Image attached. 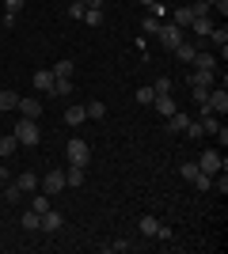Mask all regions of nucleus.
Instances as JSON below:
<instances>
[{
  "instance_id": "obj_1",
  "label": "nucleus",
  "mask_w": 228,
  "mask_h": 254,
  "mask_svg": "<svg viewBox=\"0 0 228 254\" xmlns=\"http://www.w3.org/2000/svg\"><path fill=\"white\" fill-rule=\"evenodd\" d=\"M38 137H42V129H38V122L34 118H19L15 122V140H19V148L27 144V148H34L38 144Z\"/></svg>"
},
{
  "instance_id": "obj_2",
  "label": "nucleus",
  "mask_w": 228,
  "mask_h": 254,
  "mask_svg": "<svg viewBox=\"0 0 228 254\" xmlns=\"http://www.w3.org/2000/svg\"><path fill=\"white\" fill-rule=\"evenodd\" d=\"M156 38H160V46H163V50H175V46H179V42L186 38V31H183V27H175V23H160Z\"/></svg>"
},
{
  "instance_id": "obj_3",
  "label": "nucleus",
  "mask_w": 228,
  "mask_h": 254,
  "mask_svg": "<svg viewBox=\"0 0 228 254\" xmlns=\"http://www.w3.org/2000/svg\"><path fill=\"white\" fill-rule=\"evenodd\" d=\"M38 186H42V193H46V197H54V193H61V190H65V171H46V175H42V179H38Z\"/></svg>"
},
{
  "instance_id": "obj_4",
  "label": "nucleus",
  "mask_w": 228,
  "mask_h": 254,
  "mask_svg": "<svg viewBox=\"0 0 228 254\" xmlns=\"http://www.w3.org/2000/svg\"><path fill=\"white\" fill-rule=\"evenodd\" d=\"M69 163H76V167H87L91 163V148H87V140H69Z\"/></svg>"
},
{
  "instance_id": "obj_5",
  "label": "nucleus",
  "mask_w": 228,
  "mask_h": 254,
  "mask_svg": "<svg viewBox=\"0 0 228 254\" xmlns=\"http://www.w3.org/2000/svg\"><path fill=\"white\" fill-rule=\"evenodd\" d=\"M198 167L206 171V175H221V171H225V159H221V152H206V156L198 159Z\"/></svg>"
},
{
  "instance_id": "obj_6",
  "label": "nucleus",
  "mask_w": 228,
  "mask_h": 254,
  "mask_svg": "<svg viewBox=\"0 0 228 254\" xmlns=\"http://www.w3.org/2000/svg\"><path fill=\"white\" fill-rule=\"evenodd\" d=\"M152 106H156V114L160 118H171L179 106H175V99H171V91H163V95H152Z\"/></svg>"
},
{
  "instance_id": "obj_7",
  "label": "nucleus",
  "mask_w": 228,
  "mask_h": 254,
  "mask_svg": "<svg viewBox=\"0 0 228 254\" xmlns=\"http://www.w3.org/2000/svg\"><path fill=\"white\" fill-rule=\"evenodd\" d=\"M15 110H19V118H34V122H38V118H42V103H38V99H23L19 95V106H15Z\"/></svg>"
},
{
  "instance_id": "obj_8",
  "label": "nucleus",
  "mask_w": 228,
  "mask_h": 254,
  "mask_svg": "<svg viewBox=\"0 0 228 254\" xmlns=\"http://www.w3.org/2000/svg\"><path fill=\"white\" fill-rule=\"evenodd\" d=\"M38 228H42V232H61V228H65V216H61V212H54V209H46Z\"/></svg>"
},
{
  "instance_id": "obj_9",
  "label": "nucleus",
  "mask_w": 228,
  "mask_h": 254,
  "mask_svg": "<svg viewBox=\"0 0 228 254\" xmlns=\"http://www.w3.org/2000/svg\"><path fill=\"white\" fill-rule=\"evenodd\" d=\"M54 80H57V76L50 72V68H38V72H34V87H38V91H46V95H50V87H54Z\"/></svg>"
},
{
  "instance_id": "obj_10",
  "label": "nucleus",
  "mask_w": 228,
  "mask_h": 254,
  "mask_svg": "<svg viewBox=\"0 0 228 254\" xmlns=\"http://www.w3.org/2000/svg\"><path fill=\"white\" fill-rule=\"evenodd\" d=\"M186 122H190V114H183V110H175L171 118H163V126L171 129V133H183V129H186Z\"/></svg>"
},
{
  "instance_id": "obj_11",
  "label": "nucleus",
  "mask_w": 228,
  "mask_h": 254,
  "mask_svg": "<svg viewBox=\"0 0 228 254\" xmlns=\"http://www.w3.org/2000/svg\"><path fill=\"white\" fill-rule=\"evenodd\" d=\"M11 182H15L23 193H34V190H38V175H31V171H23L19 179H11Z\"/></svg>"
},
{
  "instance_id": "obj_12",
  "label": "nucleus",
  "mask_w": 228,
  "mask_h": 254,
  "mask_svg": "<svg viewBox=\"0 0 228 254\" xmlns=\"http://www.w3.org/2000/svg\"><path fill=\"white\" fill-rule=\"evenodd\" d=\"M213 27H217V23L209 19V15H198V19H190V31L202 34V38H209V31H213Z\"/></svg>"
},
{
  "instance_id": "obj_13",
  "label": "nucleus",
  "mask_w": 228,
  "mask_h": 254,
  "mask_svg": "<svg viewBox=\"0 0 228 254\" xmlns=\"http://www.w3.org/2000/svg\"><path fill=\"white\" fill-rule=\"evenodd\" d=\"M137 228H141L145 239H156V232H160V220H156V216H141V224H137Z\"/></svg>"
},
{
  "instance_id": "obj_14",
  "label": "nucleus",
  "mask_w": 228,
  "mask_h": 254,
  "mask_svg": "<svg viewBox=\"0 0 228 254\" xmlns=\"http://www.w3.org/2000/svg\"><path fill=\"white\" fill-rule=\"evenodd\" d=\"M84 171H87V167H76V163H69V171H65V186H84Z\"/></svg>"
},
{
  "instance_id": "obj_15",
  "label": "nucleus",
  "mask_w": 228,
  "mask_h": 254,
  "mask_svg": "<svg viewBox=\"0 0 228 254\" xmlns=\"http://www.w3.org/2000/svg\"><path fill=\"white\" fill-rule=\"evenodd\" d=\"M190 19H194V11H190V4H183V8H175V27H183V31H186V27H190Z\"/></svg>"
},
{
  "instance_id": "obj_16",
  "label": "nucleus",
  "mask_w": 228,
  "mask_h": 254,
  "mask_svg": "<svg viewBox=\"0 0 228 254\" xmlns=\"http://www.w3.org/2000/svg\"><path fill=\"white\" fill-rule=\"evenodd\" d=\"M171 53H175V57H179V61H186V64H190V61H194V53H198V50H194V46H190V42H186V38H183V42L175 46Z\"/></svg>"
},
{
  "instance_id": "obj_17",
  "label": "nucleus",
  "mask_w": 228,
  "mask_h": 254,
  "mask_svg": "<svg viewBox=\"0 0 228 254\" xmlns=\"http://www.w3.org/2000/svg\"><path fill=\"white\" fill-rule=\"evenodd\" d=\"M69 91H73V80H65V76H57L54 87H50V95H57V99H65Z\"/></svg>"
},
{
  "instance_id": "obj_18",
  "label": "nucleus",
  "mask_w": 228,
  "mask_h": 254,
  "mask_svg": "<svg viewBox=\"0 0 228 254\" xmlns=\"http://www.w3.org/2000/svg\"><path fill=\"white\" fill-rule=\"evenodd\" d=\"M190 64H194V68H217V57H213V53H202V50H198Z\"/></svg>"
},
{
  "instance_id": "obj_19",
  "label": "nucleus",
  "mask_w": 228,
  "mask_h": 254,
  "mask_svg": "<svg viewBox=\"0 0 228 254\" xmlns=\"http://www.w3.org/2000/svg\"><path fill=\"white\" fill-rule=\"evenodd\" d=\"M65 122H69V126H84V122H87V114H84V106H69V114H65Z\"/></svg>"
},
{
  "instance_id": "obj_20",
  "label": "nucleus",
  "mask_w": 228,
  "mask_h": 254,
  "mask_svg": "<svg viewBox=\"0 0 228 254\" xmlns=\"http://www.w3.org/2000/svg\"><path fill=\"white\" fill-rule=\"evenodd\" d=\"M19 148V140H15V133H8V137H0V159L11 156V152Z\"/></svg>"
},
{
  "instance_id": "obj_21",
  "label": "nucleus",
  "mask_w": 228,
  "mask_h": 254,
  "mask_svg": "<svg viewBox=\"0 0 228 254\" xmlns=\"http://www.w3.org/2000/svg\"><path fill=\"white\" fill-rule=\"evenodd\" d=\"M84 114H87V118H95V122H99V118L107 114V106L99 103V99H91V103H84Z\"/></svg>"
},
{
  "instance_id": "obj_22",
  "label": "nucleus",
  "mask_w": 228,
  "mask_h": 254,
  "mask_svg": "<svg viewBox=\"0 0 228 254\" xmlns=\"http://www.w3.org/2000/svg\"><path fill=\"white\" fill-rule=\"evenodd\" d=\"M38 224H42V212H23V228H27V232H38Z\"/></svg>"
},
{
  "instance_id": "obj_23",
  "label": "nucleus",
  "mask_w": 228,
  "mask_h": 254,
  "mask_svg": "<svg viewBox=\"0 0 228 254\" xmlns=\"http://www.w3.org/2000/svg\"><path fill=\"white\" fill-rule=\"evenodd\" d=\"M19 106V95L15 91H0V110H15Z\"/></svg>"
},
{
  "instance_id": "obj_24",
  "label": "nucleus",
  "mask_w": 228,
  "mask_h": 254,
  "mask_svg": "<svg viewBox=\"0 0 228 254\" xmlns=\"http://www.w3.org/2000/svg\"><path fill=\"white\" fill-rule=\"evenodd\" d=\"M198 122H202V133H217V129H221L217 114H202V118H198Z\"/></svg>"
},
{
  "instance_id": "obj_25",
  "label": "nucleus",
  "mask_w": 228,
  "mask_h": 254,
  "mask_svg": "<svg viewBox=\"0 0 228 254\" xmlns=\"http://www.w3.org/2000/svg\"><path fill=\"white\" fill-rule=\"evenodd\" d=\"M190 182H194L198 190H213V175H206V171H198V175H194Z\"/></svg>"
},
{
  "instance_id": "obj_26",
  "label": "nucleus",
  "mask_w": 228,
  "mask_h": 254,
  "mask_svg": "<svg viewBox=\"0 0 228 254\" xmlns=\"http://www.w3.org/2000/svg\"><path fill=\"white\" fill-rule=\"evenodd\" d=\"M50 72H54V76H65V80H73V61H57Z\"/></svg>"
},
{
  "instance_id": "obj_27",
  "label": "nucleus",
  "mask_w": 228,
  "mask_h": 254,
  "mask_svg": "<svg viewBox=\"0 0 228 254\" xmlns=\"http://www.w3.org/2000/svg\"><path fill=\"white\" fill-rule=\"evenodd\" d=\"M19 197H23V190L15 186V182H11V186H4V201H8V205H15Z\"/></svg>"
},
{
  "instance_id": "obj_28",
  "label": "nucleus",
  "mask_w": 228,
  "mask_h": 254,
  "mask_svg": "<svg viewBox=\"0 0 228 254\" xmlns=\"http://www.w3.org/2000/svg\"><path fill=\"white\" fill-rule=\"evenodd\" d=\"M141 31L145 34H156V31H160V19H156V15H145V19H141Z\"/></svg>"
},
{
  "instance_id": "obj_29",
  "label": "nucleus",
  "mask_w": 228,
  "mask_h": 254,
  "mask_svg": "<svg viewBox=\"0 0 228 254\" xmlns=\"http://www.w3.org/2000/svg\"><path fill=\"white\" fill-rule=\"evenodd\" d=\"M107 251H114V254H126V251H133V243H130V239H114V243H107Z\"/></svg>"
},
{
  "instance_id": "obj_30",
  "label": "nucleus",
  "mask_w": 228,
  "mask_h": 254,
  "mask_svg": "<svg viewBox=\"0 0 228 254\" xmlns=\"http://www.w3.org/2000/svg\"><path fill=\"white\" fill-rule=\"evenodd\" d=\"M186 137L190 140H198V137H206V133H202V122H186V129H183Z\"/></svg>"
},
{
  "instance_id": "obj_31",
  "label": "nucleus",
  "mask_w": 228,
  "mask_h": 254,
  "mask_svg": "<svg viewBox=\"0 0 228 254\" xmlns=\"http://www.w3.org/2000/svg\"><path fill=\"white\" fill-rule=\"evenodd\" d=\"M84 19L91 23V27H99V23H103V8H87V11H84Z\"/></svg>"
},
{
  "instance_id": "obj_32",
  "label": "nucleus",
  "mask_w": 228,
  "mask_h": 254,
  "mask_svg": "<svg viewBox=\"0 0 228 254\" xmlns=\"http://www.w3.org/2000/svg\"><path fill=\"white\" fill-rule=\"evenodd\" d=\"M209 38H213L217 46H228V31H225V27H213V31H209Z\"/></svg>"
},
{
  "instance_id": "obj_33",
  "label": "nucleus",
  "mask_w": 228,
  "mask_h": 254,
  "mask_svg": "<svg viewBox=\"0 0 228 254\" xmlns=\"http://www.w3.org/2000/svg\"><path fill=\"white\" fill-rule=\"evenodd\" d=\"M84 0H73V4H69V15H73V19H84Z\"/></svg>"
},
{
  "instance_id": "obj_34",
  "label": "nucleus",
  "mask_w": 228,
  "mask_h": 254,
  "mask_svg": "<svg viewBox=\"0 0 228 254\" xmlns=\"http://www.w3.org/2000/svg\"><path fill=\"white\" fill-rule=\"evenodd\" d=\"M152 91H156V95H163V91H171V80H167V76H160V80L152 84Z\"/></svg>"
},
{
  "instance_id": "obj_35",
  "label": "nucleus",
  "mask_w": 228,
  "mask_h": 254,
  "mask_svg": "<svg viewBox=\"0 0 228 254\" xmlns=\"http://www.w3.org/2000/svg\"><path fill=\"white\" fill-rule=\"evenodd\" d=\"M50 209V197H46V193H34V212H46Z\"/></svg>"
},
{
  "instance_id": "obj_36",
  "label": "nucleus",
  "mask_w": 228,
  "mask_h": 254,
  "mask_svg": "<svg viewBox=\"0 0 228 254\" xmlns=\"http://www.w3.org/2000/svg\"><path fill=\"white\" fill-rule=\"evenodd\" d=\"M152 95H156L152 87H137V103H145V106H149V103H152Z\"/></svg>"
},
{
  "instance_id": "obj_37",
  "label": "nucleus",
  "mask_w": 228,
  "mask_h": 254,
  "mask_svg": "<svg viewBox=\"0 0 228 254\" xmlns=\"http://www.w3.org/2000/svg\"><path fill=\"white\" fill-rule=\"evenodd\" d=\"M213 186H217V190H221V193H225V190H228V179H225V171H221V179H217V175H213Z\"/></svg>"
},
{
  "instance_id": "obj_38",
  "label": "nucleus",
  "mask_w": 228,
  "mask_h": 254,
  "mask_svg": "<svg viewBox=\"0 0 228 254\" xmlns=\"http://www.w3.org/2000/svg\"><path fill=\"white\" fill-rule=\"evenodd\" d=\"M23 4H27V0H8V11H15V15H19V11H23Z\"/></svg>"
},
{
  "instance_id": "obj_39",
  "label": "nucleus",
  "mask_w": 228,
  "mask_h": 254,
  "mask_svg": "<svg viewBox=\"0 0 228 254\" xmlns=\"http://www.w3.org/2000/svg\"><path fill=\"white\" fill-rule=\"evenodd\" d=\"M84 8H103V0H84Z\"/></svg>"
},
{
  "instance_id": "obj_40",
  "label": "nucleus",
  "mask_w": 228,
  "mask_h": 254,
  "mask_svg": "<svg viewBox=\"0 0 228 254\" xmlns=\"http://www.w3.org/2000/svg\"><path fill=\"white\" fill-rule=\"evenodd\" d=\"M206 4H209V8H213V4H217V0H206Z\"/></svg>"
},
{
  "instance_id": "obj_41",
  "label": "nucleus",
  "mask_w": 228,
  "mask_h": 254,
  "mask_svg": "<svg viewBox=\"0 0 228 254\" xmlns=\"http://www.w3.org/2000/svg\"><path fill=\"white\" fill-rule=\"evenodd\" d=\"M141 4H156V0H141Z\"/></svg>"
},
{
  "instance_id": "obj_42",
  "label": "nucleus",
  "mask_w": 228,
  "mask_h": 254,
  "mask_svg": "<svg viewBox=\"0 0 228 254\" xmlns=\"http://www.w3.org/2000/svg\"><path fill=\"white\" fill-rule=\"evenodd\" d=\"M0 167H4V163H0Z\"/></svg>"
}]
</instances>
